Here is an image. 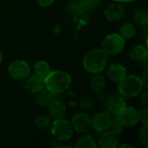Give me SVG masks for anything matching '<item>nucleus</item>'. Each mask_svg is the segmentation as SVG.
Returning a JSON list of instances; mask_svg holds the SVG:
<instances>
[{
  "label": "nucleus",
  "instance_id": "21",
  "mask_svg": "<svg viewBox=\"0 0 148 148\" xmlns=\"http://www.w3.org/2000/svg\"><path fill=\"white\" fill-rule=\"evenodd\" d=\"M119 34L124 38V39H130L132 38L135 34V28L134 25L131 23H126L122 24L120 28Z\"/></svg>",
  "mask_w": 148,
  "mask_h": 148
},
{
  "label": "nucleus",
  "instance_id": "15",
  "mask_svg": "<svg viewBox=\"0 0 148 148\" xmlns=\"http://www.w3.org/2000/svg\"><path fill=\"white\" fill-rule=\"evenodd\" d=\"M48 111L53 119H60L62 118L66 112V106L62 101L56 99L49 105H48Z\"/></svg>",
  "mask_w": 148,
  "mask_h": 148
},
{
  "label": "nucleus",
  "instance_id": "18",
  "mask_svg": "<svg viewBox=\"0 0 148 148\" xmlns=\"http://www.w3.org/2000/svg\"><path fill=\"white\" fill-rule=\"evenodd\" d=\"M34 71L35 74L43 79L47 77V75L50 73V66L45 61H38L34 64Z\"/></svg>",
  "mask_w": 148,
  "mask_h": 148
},
{
  "label": "nucleus",
  "instance_id": "7",
  "mask_svg": "<svg viewBox=\"0 0 148 148\" xmlns=\"http://www.w3.org/2000/svg\"><path fill=\"white\" fill-rule=\"evenodd\" d=\"M119 120L124 127H131L139 122L138 111L133 107L125 106L117 114Z\"/></svg>",
  "mask_w": 148,
  "mask_h": 148
},
{
  "label": "nucleus",
  "instance_id": "9",
  "mask_svg": "<svg viewBox=\"0 0 148 148\" xmlns=\"http://www.w3.org/2000/svg\"><path fill=\"white\" fill-rule=\"evenodd\" d=\"M73 129L78 133H86L91 126V119L85 113H76L71 120Z\"/></svg>",
  "mask_w": 148,
  "mask_h": 148
},
{
  "label": "nucleus",
  "instance_id": "17",
  "mask_svg": "<svg viewBox=\"0 0 148 148\" xmlns=\"http://www.w3.org/2000/svg\"><path fill=\"white\" fill-rule=\"evenodd\" d=\"M38 93L39 94L37 95L36 101L42 107H45V106L49 105L54 100L56 99V94L53 93L52 91H50L48 88H42Z\"/></svg>",
  "mask_w": 148,
  "mask_h": 148
},
{
  "label": "nucleus",
  "instance_id": "27",
  "mask_svg": "<svg viewBox=\"0 0 148 148\" xmlns=\"http://www.w3.org/2000/svg\"><path fill=\"white\" fill-rule=\"evenodd\" d=\"M139 121H141L144 125H147L148 122V108L145 107L138 112Z\"/></svg>",
  "mask_w": 148,
  "mask_h": 148
},
{
  "label": "nucleus",
  "instance_id": "19",
  "mask_svg": "<svg viewBox=\"0 0 148 148\" xmlns=\"http://www.w3.org/2000/svg\"><path fill=\"white\" fill-rule=\"evenodd\" d=\"M105 86H106V80L104 76L99 75V73L95 74V75L92 77L90 82V87L92 90H94L95 92H101L105 88Z\"/></svg>",
  "mask_w": 148,
  "mask_h": 148
},
{
  "label": "nucleus",
  "instance_id": "30",
  "mask_svg": "<svg viewBox=\"0 0 148 148\" xmlns=\"http://www.w3.org/2000/svg\"><path fill=\"white\" fill-rule=\"evenodd\" d=\"M140 102L147 106L148 104V92L147 91H145L141 94V96H140Z\"/></svg>",
  "mask_w": 148,
  "mask_h": 148
},
{
  "label": "nucleus",
  "instance_id": "12",
  "mask_svg": "<svg viewBox=\"0 0 148 148\" xmlns=\"http://www.w3.org/2000/svg\"><path fill=\"white\" fill-rule=\"evenodd\" d=\"M44 87H45L44 79L36 75V74L30 76L29 75L26 78L24 83V88L32 94L40 92L42 88H44Z\"/></svg>",
  "mask_w": 148,
  "mask_h": 148
},
{
  "label": "nucleus",
  "instance_id": "5",
  "mask_svg": "<svg viewBox=\"0 0 148 148\" xmlns=\"http://www.w3.org/2000/svg\"><path fill=\"white\" fill-rule=\"evenodd\" d=\"M125 47V39L117 33L108 35L102 42V49L108 56L120 54Z\"/></svg>",
  "mask_w": 148,
  "mask_h": 148
},
{
  "label": "nucleus",
  "instance_id": "31",
  "mask_svg": "<svg viewBox=\"0 0 148 148\" xmlns=\"http://www.w3.org/2000/svg\"><path fill=\"white\" fill-rule=\"evenodd\" d=\"M114 2H118V3H126V2H132V1H135V0H112Z\"/></svg>",
  "mask_w": 148,
  "mask_h": 148
},
{
  "label": "nucleus",
  "instance_id": "6",
  "mask_svg": "<svg viewBox=\"0 0 148 148\" xmlns=\"http://www.w3.org/2000/svg\"><path fill=\"white\" fill-rule=\"evenodd\" d=\"M8 73L13 79L23 80L30 75V68L25 61L16 60L9 65Z\"/></svg>",
  "mask_w": 148,
  "mask_h": 148
},
{
  "label": "nucleus",
  "instance_id": "10",
  "mask_svg": "<svg viewBox=\"0 0 148 148\" xmlns=\"http://www.w3.org/2000/svg\"><path fill=\"white\" fill-rule=\"evenodd\" d=\"M126 10L123 5L118 3H112L104 11V16L107 20L111 22H117L125 16Z\"/></svg>",
  "mask_w": 148,
  "mask_h": 148
},
{
  "label": "nucleus",
  "instance_id": "22",
  "mask_svg": "<svg viewBox=\"0 0 148 148\" xmlns=\"http://www.w3.org/2000/svg\"><path fill=\"white\" fill-rule=\"evenodd\" d=\"M123 128H124V126L122 125V123L119 120L117 114H114V116L111 118L108 131L112 132L115 135H118V134H121V132L123 131Z\"/></svg>",
  "mask_w": 148,
  "mask_h": 148
},
{
  "label": "nucleus",
  "instance_id": "1",
  "mask_svg": "<svg viewBox=\"0 0 148 148\" xmlns=\"http://www.w3.org/2000/svg\"><path fill=\"white\" fill-rule=\"evenodd\" d=\"M108 55L102 49H95L88 52L83 58V67L88 73L98 74L107 65Z\"/></svg>",
  "mask_w": 148,
  "mask_h": 148
},
{
  "label": "nucleus",
  "instance_id": "23",
  "mask_svg": "<svg viewBox=\"0 0 148 148\" xmlns=\"http://www.w3.org/2000/svg\"><path fill=\"white\" fill-rule=\"evenodd\" d=\"M134 19L141 24H146L148 22V12L146 9L137 8L133 11Z\"/></svg>",
  "mask_w": 148,
  "mask_h": 148
},
{
  "label": "nucleus",
  "instance_id": "8",
  "mask_svg": "<svg viewBox=\"0 0 148 148\" xmlns=\"http://www.w3.org/2000/svg\"><path fill=\"white\" fill-rule=\"evenodd\" d=\"M111 114L108 112H101L95 114L91 119V126L98 133H102L108 130L111 121Z\"/></svg>",
  "mask_w": 148,
  "mask_h": 148
},
{
  "label": "nucleus",
  "instance_id": "29",
  "mask_svg": "<svg viewBox=\"0 0 148 148\" xmlns=\"http://www.w3.org/2000/svg\"><path fill=\"white\" fill-rule=\"evenodd\" d=\"M147 73H148V69L147 68H146V69H145V70H144V74H143L142 79H141V81H142V82H143V85H144V87H145L146 88H148Z\"/></svg>",
  "mask_w": 148,
  "mask_h": 148
},
{
  "label": "nucleus",
  "instance_id": "4",
  "mask_svg": "<svg viewBox=\"0 0 148 148\" xmlns=\"http://www.w3.org/2000/svg\"><path fill=\"white\" fill-rule=\"evenodd\" d=\"M50 127L53 136L59 141L69 140L73 135L74 129L71 123L63 118L56 119Z\"/></svg>",
  "mask_w": 148,
  "mask_h": 148
},
{
  "label": "nucleus",
  "instance_id": "14",
  "mask_svg": "<svg viewBox=\"0 0 148 148\" xmlns=\"http://www.w3.org/2000/svg\"><path fill=\"white\" fill-rule=\"evenodd\" d=\"M126 72H127V69L123 65L120 63H115L108 67L107 75H108V77L112 82H119L126 75Z\"/></svg>",
  "mask_w": 148,
  "mask_h": 148
},
{
  "label": "nucleus",
  "instance_id": "32",
  "mask_svg": "<svg viewBox=\"0 0 148 148\" xmlns=\"http://www.w3.org/2000/svg\"><path fill=\"white\" fill-rule=\"evenodd\" d=\"M120 147H131L133 148L134 147L132 145H129V144H123V145H121Z\"/></svg>",
  "mask_w": 148,
  "mask_h": 148
},
{
  "label": "nucleus",
  "instance_id": "11",
  "mask_svg": "<svg viewBox=\"0 0 148 148\" xmlns=\"http://www.w3.org/2000/svg\"><path fill=\"white\" fill-rule=\"evenodd\" d=\"M107 106L108 110L113 114H118L120 111L126 106L125 97L119 94L111 95L107 101Z\"/></svg>",
  "mask_w": 148,
  "mask_h": 148
},
{
  "label": "nucleus",
  "instance_id": "2",
  "mask_svg": "<svg viewBox=\"0 0 148 148\" xmlns=\"http://www.w3.org/2000/svg\"><path fill=\"white\" fill-rule=\"evenodd\" d=\"M44 83L46 88L57 95L62 93L69 88L71 84V76L65 71H50V73L44 79Z\"/></svg>",
  "mask_w": 148,
  "mask_h": 148
},
{
  "label": "nucleus",
  "instance_id": "16",
  "mask_svg": "<svg viewBox=\"0 0 148 148\" xmlns=\"http://www.w3.org/2000/svg\"><path fill=\"white\" fill-rule=\"evenodd\" d=\"M147 48L145 45L138 44L134 46L129 52V58L133 61L144 62L147 58Z\"/></svg>",
  "mask_w": 148,
  "mask_h": 148
},
{
  "label": "nucleus",
  "instance_id": "3",
  "mask_svg": "<svg viewBox=\"0 0 148 148\" xmlns=\"http://www.w3.org/2000/svg\"><path fill=\"white\" fill-rule=\"evenodd\" d=\"M141 78L134 75H125L118 82V91L124 97H135L143 90Z\"/></svg>",
  "mask_w": 148,
  "mask_h": 148
},
{
  "label": "nucleus",
  "instance_id": "24",
  "mask_svg": "<svg viewBox=\"0 0 148 148\" xmlns=\"http://www.w3.org/2000/svg\"><path fill=\"white\" fill-rule=\"evenodd\" d=\"M35 126L39 129H48L51 126V121L49 117L44 115H40L36 117L34 121Z\"/></svg>",
  "mask_w": 148,
  "mask_h": 148
},
{
  "label": "nucleus",
  "instance_id": "33",
  "mask_svg": "<svg viewBox=\"0 0 148 148\" xmlns=\"http://www.w3.org/2000/svg\"><path fill=\"white\" fill-rule=\"evenodd\" d=\"M2 60H3V56H2V53H1V51H0V63H1V62H2Z\"/></svg>",
  "mask_w": 148,
  "mask_h": 148
},
{
  "label": "nucleus",
  "instance_id": "28",
  "mask_svg": "<svg viewBox=\"0 0 148 148\" xmlns=\"http://www.w3.org/2000/svg\"><path fill=\"white\" fill-rule=\"evenodd\" d=\"M55 0H36L38 5L42 6V7H47V6H49L50 4L53 3Z\"/></svg>",
  "mask_w": 148,
  "mask_h": 148
},
{
  "label": "nucleus",
  "instance_id": "13",
  "mask_svg": "<svg viewBox=\"0 0 148 148\" xmlns=\"http://www.w3.org/2000/svg\"><path fill=\"white\" fill-rule=\"evenodd\" d=\"M99 146L101 148H115L118 147L117 135L107 130L102 132L99 138Z\"/></svg>",
  "mask_w": 148,
  "mask_h": 148
},
{
  "label": "nucleus",
  "instance_id": "26",
  "mask_svg": "<svg viewBox=\"0 0 148 148\" xmlns=\"http://www.w3.org/2000/svg\"><path fill=\"white\" fill-rule=\"evenodd\" d=\"M140 141L144 147H148V127L144 125L140 131Z\"/></svg>",
  "mask_w": 148,
  "mask_h": 148
},
{
  "label": "nucleus",
  "instance_id": "20",
  "mask_svg": "<svg viewBox=\"0 0 148 148\" xmlns=\"http://www.w3.org/2000/svg\"><path fill=\"white\" fill-rule=\"evenodd\" d=\"M76 148H96L97 145L95 141V140L88 134H84L81 136L76 143H75Z\"/></svg>",
  "mask_w": 148,
  "mask_h": 148
},
{
  "label": "nucleus",
  "instance_id": "25",
  "mask_svg": "<svg viewBox=\"0 0 148 148\" xmlns=\"http://www.w3.org/2000/svg\"><path fill=\"white\" fill-rule=\"evenodd\" d=\"M80 1L85 11H88L95 9L101 2V0H80Z\"/></svg>",
  "mask_w": 148,
  "mask_h": 148
}]
</instances>
